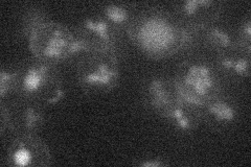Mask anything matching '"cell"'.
Returning <instances> with one entry per match:
<instances>
[{
  "mask_svg": "<svg viewBox=\"0 0 251 167\" xmlns=\"http://www.w3.org/2000/svg\"><path fill=\"white\" fill-rule=\"evenodd\" d=\"M44 106L40 102L15 96L12 101H0V132L20 135H38L46 122Z\"/></svg>",
  "mask_w": 251,
  "mask_h": 167,
  "instance_id": "8992f818",
  "label": "cell"
},
{
  "mask_svg": "<svg viewBox=\"0 0 251 167\" xmlns=\"http://www.w3.org/2000/svg\"><path fill=\"white\" fill-rule=\"evenodd\" d=\"M18 81V67L5 68L0 70V101H4L12 95L15 96Z\"/></svg>",
  "mask_w": 251,
  "mask_h": 167,
  "instance_id": "ac0fdd59",
  "label": "cell"
},
{
  "mask_svg": "<svg viewBox=\"0 0 251 167\" xmlns=\"http://www.w3.org/2000/svg\"><path fill=\"white\" fill-rule=\"evenodd\" d=\"M172 5L179 21L200 28L220 21L225 10V2L215 0H182Z\"/></svg>",
  "mask_w": 251,
  "mask_h": 167,
  "instance_id": "9c48e42d",
  "label": "cell"
},
{
  "mask_svg": "<svg viewBox=\"0 0 251 167\" xmlns=\"http://www.w3.org/2000/svg\"><path fill=\"white\" fill-rule=\"evenodd\" d=\"M174 82L185 91L203 101H207L224 92L223 76L214 62L205 58L193 57L177 66Z\"/></svg>",
  "mask_w": 251,
  "mask_h": 167,
  "instance_id": "5b68a950",
  "label": "cell"
},
{
  "mask_svg": "<svg viewBox=\"0 0 251 167\" xmlns=\"http://www.w3.org/2000/svg\"><path fill=\"white\" fill-rule=\"evenodd\" d=\"M7 166L46 167L52 164V155L38 135L15 136L4 157Z\"/></svg>",
  "mask_w": 251,
  "mask_h": 167,
  "instance_id": "ba28073f",
  "label": "cell"
},
{
  "mask_svg": "<svg viewBox=\"0 0 251 167\" xmlns=\"http://www.w3.org/2000/svg\"><path fill=\"white\" fill-rule=\"evenodd\" d=\"M74 27L88 45L90 52H112L121 57L123 33L99 13L83 18Z\"/></svg>",
  "mask_w": 251,
  "mask_h": 167,
  "instance_id": "52a82bcc",
  "label": "cell"
},
{
  "mask_svg": "<svg viewBox=\"0 0 251 167\" xmlns=\"http://www.w3.org/2000/svg\"><path fill=\"white\" fill-rule=\"evenodd\" d=\"M28 41L34 58L54 65L74 59L80 60L90 52L75 27L54 21L39 26Z\"/></svg>",
  "mask_w": 251,
  "mask_h": 167,
  "instance_id": "7a4b0ae2",
  "label": "cell"
},
{
  "mask_svg": "<svg viewBox=\"0 0 251 167\" xmlns=\"http://www.w3.org/2000/svg\"><path fill=\"white\" fill-rule=\"evenodd\" d=\"M15 96L40 102L44 107L56 105L65 96L58 65L30 59L18 67Z\"/></svg>",
  "mask_w": 251,
  "mask_h": 167,
  "instance_id": "3957f363",
  "label": "cell"
},
{
  "mask_svg": "<svg viewBox=\"0 0 251 167\" xmlns=\"http://www.w3.org/2000/svg\"><path fill=\"white\" fill-rule=\"evenodd\" d=\"M127 33L150 58L161 60L178 53L180 21L161 7H147L138 12Z\"/></svg>",
  "mask_w": 251,
  "mask_h": 167,
  "instance_id": "6da1fadb",
  "label": "cell"
},
{
  "mask_svg": "<svg viewBox=\"0 0 251 167\" xmlns=\"http://www.w3.org/2000/svg\"><path fill=\"white\" fill-rule=\"evenodd\" d=\"M138 167H167L170 166V160L162 156H149L138 159L134 163Z\"/></svg>",
  "mask_w": 251,
  "mask_h": 167,
  "instance_id": "ffe728a7",
  "label": "cell"
},
{
  "mask_svg": "<svg viewBox=\"0 0 251 167\" xmlns=\"http://www.w3.org/2000/svg\"><path fill=\"white\" fill-rule=\"evenodd\" d=\"M176 132L182 135L193 134L202 123L201 111L176 101L163 117Z\"/></svg>",
  "mask_w": 251,
  "mask_h": 167,
  "instance_id": "5bb4252c",
  "label": "cell"
},
{
  "mask_svg": "<svg viewBox=\"0 0 251 167\" xmlns=\"http://www.w3.org/2000/svg\"><path fill=\"white\" fill-rule=\"evenodd\" d=\"M202 44L216 54L238 49L235 30L220 21L202 28Z\"/></svg>",
  "mask_w": 251,
  "mask_h": 167,
  "instance_id": "7c38bea8",
  "label": "cell"
},
{
  "mask_svg": "<svg viewBox=\"0 0 251 167\" xmlns=\"http://www.w3.org/2000/svg\"><path fill=\"white\" fill-rule=\"evenodd\" d=\"M137 3L111 1L101 4L99 14L121 33L127 31L137 15Z\"/></svg>",
  "mask_w": 251,
  "mask_h": 167,
  "instance_id": "9a60e30c",
  "label": "cell"
},
{
  "mask_svg": "<svg viewBox=\"0 0 251 167\" xmlns=\"http://www.w3.org/2000/svg\"><path fill=\"white\" fill-rule=\"evenodd\" d=\"M146 107L162 118L176 102L175 84L173 78L154 75L148 78L143 88Z\"/></svg>",
  "mask_w": 251,
  "mask_h": 167,
  "instance_id": "8fae6325",
  "label": "cell"
},
{
  "mask_svg": "<svg viewBox=\"0 0 251 167\" xmlns=\"http://www.w3.org/2000/svg\"><path fill=\"white\" fill-rule=\"evenodd\" d=\"M241 115L237 100L224 92L204 103L202 122L217 132H225L238 123Z\"/></svg>",
  "mask_w": 251,
  "mask_h": 167,
  "instance_id": "30bf717a",
  "label": "cell"
},
{
  "mask_svg": "<svg viewBox=\"0 0 251 167\" xmlns=\"http://www.w3.org/2000/svg\"><path fill=\"white\" fill-rule=\"evenodd\" d=\"M50 21L49 14L42 6L30 5L26 7L21 16L19 35L23 39L29 40L39 26Z\"/></svg>",
  "mask_w": 251,
  "mask_h": 167,
  "instance_id": "2e32d148",
  "label": "cell"
},
{
  "mask_svg": "<svg viewBox=\"0 0 251 167\" xmlns=\"http://www.w3.org/2000/svg\"><path fill=\"white\" fill-rule=\"evenodd\" d=\"M238 49L251 54V16L246 15L241 20L238 28L235 29Z\"/></svg>",
  "mask_w": 251,
  "mask_h": 167,
  "instance_id": "d6986e66",
  "label": "cell"
},
{
  "mask_svg": "<svg viewBox=\"0 0 251 167\" xmlns=\"http://www.w3.org/2000/svg\"><path fill=\"white\" fill-rule=\"evenodd\" d=\"M214 64L222 76L241 79L250 77L251 54L240 49L216 54Z\"/></svg>",
  "mask_w": 251,
  "mask_h": 167,
  "instance_id": "4fadbf2b",
  "label": "cell"
},
{
  "mask_svg": "<svg viewBox=\"0 0 251 167\" xmlns=\"http://www.w3.org/2000/svg\"><path fill=\"white\" fill-rule=\"evenodd\" d=\"M201 44L202 28L180 21L178 53H190L197 49Z\"/></svg>",
  "mask_w": 251,
  "mask_h": 167,
  "instance_id": "e0dca14e",
  "label": "cell"
},
{
  "mask_svg": "<svg viewBox=\"0 0 251 167\" xmlns=\"http://www.w3.org/2000/svg\"><path fill=\"white\" fill-rule=\"evenodd\" d=\"M75 73L86 94L110 93L121 82V57L112 52H89L77 61Z\"/></svg>",
  "mask_w": 251,
  "mask_h": 167,
  "instance_id": "277c9868",
  "label": "cell"
}]
</instances>
